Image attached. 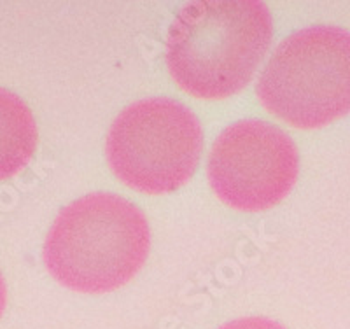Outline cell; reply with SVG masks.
<instances>
[{
  "mask_svg": "<svg viewBox=\"0 0 350 329\" xmlns=\"http://www.w3.org/2000/svg\"><path fill=\"white\" fill-rule=\"evenodd\" d=\"M271 39L273 20L262 2H191L168 30L165 60L184 93L198 100H226L251 83Z\"/></svg>",
  "mask_w": 350,
  "mask_h": 329,
  "instance_id": "cell-1",
  "label": "cell"
},
{
  "mask_svg": "<svg viewBox=\"0 0 350 329\" xmlns=\"http://www.w3.org/2000/svg\"><path fill=\"white\" fill-rule=\"evenodd\" d=\"M151 247L146 215L109 193L72 202L44 240V265L58 284L81 294H105L126 286L142 270Z\"/></svg>",
  "mask_w": 350,
  "mask_h": 329,
  "instance_id": "cell-2",
  "label": "cell"
},
{
  "mask_svg": "<svg viewBox=\"0 0 350 329\" xmlns=\"http://www.w3.org/2000/svg\"><path fill=\"white\" fill-rule=\"evenodd\" d=\"M256 93L273 118L298 130H317L350 107V40L342 28H303L277 46Z\"/></svg>",
  "mask_w": 350,
  "mask_h": 329,
  "instance_id": "cell-3",
  "label": "cell"
},
{
  "mask_svg": "<svg viewBox=\"0 0 350 329\" xmlns=\"http://www.w3.org/2000/svg\"><path fill=\"white\" fill-rule=\"evenodd\" d=\"M107 161L124 186L149 196L186 186L203 153V130L183 103L148 98L124 109L109 130Z\"/></svg>",
  "mask_w": 350,
  "mask_h": 329,
  "instance_id": "cell-4",
  "label": "cell"
},
{
  "mask_svg": "<svg viewBox=\"0 0 350 329\" xmlns=\"http://www.w3.org/2000/svg\"><path fill=\"white\" fill-rule=\"evenodd\" d=\"M299 174L295 142L265 121H239L217 137L207 161L212 191L240 212H265L291 193Z\"/></svg>",
  "mask_w": 350,
  "mask_h": 329,
  "instance_id": "cell-5",
  "label": "cell"
},
{
  "mask_svg": "<svg viewBox=\"0 0 350 329\" xmlns=\"http://www.w3.org/2000/svg\"><path fill=\"white\" fill-rule=\"evenodd\" d=\"M37 142L39 130L32 111L20 96L0 88V183L32 161Z\"/></svg>",
  "mask_w": 350,
  "mask_h": 329,
  "instance_id": "cell-6",
  "label": "cell"
},
{
  "mask_svg": "<svg viewBox=\"0 0 350 329\" xmlns=\"http://www.w3.org/2000/svg\"><path fill=\"white\" fill-rule=\"evenodd\" d=\"M219 329H286L280 326L279 322L270 321V319L262 317H245V319H237L228 324L221 326Z\"/></svg>",
  "mask_w": 350,
  "mask_h": 329,
  "instance_id": "cell-7",
  "label": "cell"
},
{
  "mask_svg": "<svg viewBox=\"0 0 350 329\" xmlns=\"http://www.w3.org/2000/svg\"><path fill=\"white\" fill-rule=\"evenodd\" d=\"M5 306H8V286H5L4 277L0 274V319L4 315Z\"/></svg>",
  "mask_w": 350,
  "mask_h": 329,
  "instance_id": "cell-8",
  "label": "cell"
}]
</instances>
